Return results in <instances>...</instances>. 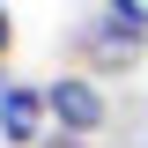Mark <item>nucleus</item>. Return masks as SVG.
<instances>
[{
	"mask_svg": "<svg viewBox=\"0 0 148 148\" xmlns=\"http://www.w3.org/2000/svg\"><path fill=\"white\" fill-rule=\"evenodd\" d=\"M45 104H52V126L74 133V141H96L111 126V96H104L96 74H52L45 82Z\"/></svg>",
	"mask_w": 148,
	"mask_h": 148,
	"instance_id": "nucleus-1",
	"label": "nucleus"
},
{
	"mask_svg": "<svg viewBox=\"0 0 148 148\" xmlns=\"http://www.w3.org/2000/svg\"><path fill=\"white\" fill-rule=\"evenodd\" d=\"M82 59H89V74H141V59H148V30L104 8V15L82 30Z\"/></svg>",
	"mask_w": 148,
	"mask_h": 148,
	"instance_id": "nucleus-2",
	"label": "nucleus"
},
{
	"mask_svg": "<svg viewBox=\"0 0 148 148\" xmlns=\"http://www.w3.org/2000/svg\"><path fill=\"white\" fill-rule=\"evenodd\" d=\"M45 126H52V104L37 82H8L0 89V141L8 148H45Z\"/></svg>",
	"mask_w": 148,
	"mask_h": 148,
	"instance_id": "nucleus-3",
	"label": "nucleus"
},
{
	"mask_svg": "<svg viewBox=\"0 0 148 148\" xmlns=\"http://www.w3.org/2000/svg\"><path fill=\"white\" fill-rule=\"evenodd\" d=\"M104 8H111V15H126V22H141V30H148V0H104Z\"/></svg>",
	"mask_w": 148,
	"mask_h": 148,
	"instance_id": "nucleus-4",
	"label": "nucleus"
},
{
	"mask_svg": "<svg viewBox=\"0 0 148 148\" xmlns=\"http://www.w3.org/2000/svg\"><path fill=\"white\" fill-rule=\"evenodd\" d=\"M8 45H15V15H8V0H0V59H8Z\"/></svg>",
	"mask_w": 148,
	"mask_h": 148,
	"instance_id": "nucleus-5",
	"label": "nucleus"
},
{
	"mask_svg": "<svg viewBox=\"0 0 148 148\" xmlns=\"http://www.w3.org/2000/svg\"><path fill=\"white\" fill-rule=\"evenodd\" d=\"M52 148H89V141H74V133H67V141H52Z\"/></svg>",
	"mask_w": 148,
	"mask_h": 148,
	"instance_id": "nucleus-6",
	"label": "nucleus"
},
{
	"mask_svg": "<svg viewBox=\"0 0 148 148\" xmlns=\"http://www.w3.org/2000/svg\"><path fill=\"white\" fill-rule=\"evenodd\" d=\"M0 89H8V74H0Z\"/></svg>",
	"mask_w": 148,
	"mask_h": 148,
	"instance_id": "nucleus-7",
	"label": "nucleus"
}]
</instances>
